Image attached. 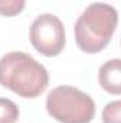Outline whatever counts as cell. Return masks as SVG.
Returning a JSON list of instances; mask_svg holds the SVG:
<instances>
[{
    "label": "cell",
    "instance_id": "obj_1",
    "mask_svg": "<svg viewBox=\"0 0 121 123\" xmlns=\"http://www.w3.org/2000/svg\"><path fill=\"white\" fill-rule=\"evenodd\" d=\"M0 85L24 99L38 97L49 86V72L34 57L10 52L0 59Z\"/></svg>",
    "mask_w": 121,
    "mask_h": 123
},
{
    "label": "cell",
    "instance_id": "obj_2",
    "mask_svg": "<svg viewBox=\"0 0 121 123\" xmlns=\"http://www.w3.org/2000/svg\"><path fill=\"white\" fill-rule=\"evenodd\" d=\"M118 23V12L107 3H91L74 25L77 46L88 55L104 50Z\"/></svg>",
    "mask_w": 121,
    "mask_h": 123
},
{
    "label": "cell",
    "instance_id": "obj_3",
    "mask_svg": "<svg viewBox=\"0 0 121 123\" xmlns=\"http://www.w3.org/2000/svg\"><path fill=\"white\" fill-rule=\"evenodd\" d=\"M46 109L60 123H90L95 115L94 100L73 86L54 87L47 94Z\"/></svg>",
    "mask_w": 121,
    "mask_h": 123
},
{
    "label": "cell",
    "instance_id": "obj_4",
    "mask_svg": "<svg viewBox=\"0 0 121 123\" xmlns=\"http://www.w3.org/2000/svg\"><path fill=\"white\" fill-rule=\"evenodd\" d=\"M31 46L43 56L54 57L66 46V31L63 22L51 13L40 14L30 26Z\"/></svg>",
    "mask_w": 121,
    "mask_h": 123
},
{
    "label": "cell",
    "instance_id": "obj_5",
    "mask_svg": "<svg viewBox=\"0 0 121 123\" xmlns=\"http://www.w3.org/2000/svg\"><path fill=\"white\" fill-rule=\"evenodd\" d=\"M98 80L101 87L111 94L121 93V66L120 59L105 62L98 72Z\"/></svg>",
    "mask_w": 121,
    "mask_h": 123
},
{
    "label": "cell",
    "instance_id": "obj_6",
    "mask_svg": "<svg viewBox=\"0 0 121 123\" xmlns=\"http://www.w3.org/2000/svg\"><path fill=\"white\" fill-rule=\"evenodd\" d=\"M19 107L14 102L0 97V123H14L19 119Z\"/></svg>",
    "mask_w": 121,
    "mask_h": 123
},
{
    "label": "cell",
    "instance_id": "obj_7",
    "mask_svg": "<svg viewBox=\"0 0 121 123\" xmlns=\"http://www.w3.org/2000/svg\"><path fill=\"white\" fill-rule=\"evenodd\" d=\"M26 0H0V14L6 17H14L23 12Z\"/></svg>",
    "mask_w": 121,
    "mask_h": 123
},
{
    "label": "cell",
    "instance_id": "obj_8",
    "mask_svg": "<svg viewBox=\"0 0 121 123\" xmlns=\"http://www.w3.org/2000/svg\"><path fill=\"white\" fill-rule=\"evenodd\" d=\"M120 112H121V102L116 100L103 109V122L104 123H120Z\"/></svg>",
    "mask_w": 121,
    "mask_h": 123
}]
</instances>
